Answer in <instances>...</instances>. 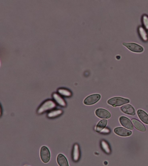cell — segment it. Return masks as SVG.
<instances>
[{
    "label": "cell",
    "instance_id": "6da1fadb",
    "mask_svg": "<svg viewBox=\"0 0 148 166\" xmlns=\"http://www.w3.org/2000/svg\"><path fill=\"white\" fill-rule=\"evenodd\" d=\"M129 102V100L120 97H115L111 98L108 100L107 102L110 105L116 107L126 104Z\"/></svg>",
    "mask_w": 148,
    "mask_h": 166
},
{
    "label": "cell",
    "instance_id": "7a4b0ae2",
    "mask_svg": "<svg viewBox=\"0 0 148 166\" xmlns=\"http://www.w3.org/2000/svg\"><path fill=\"white\" fill-rule=\"evenodd\" d=\"M123 44L128 50L135 53H142L144 50L142 46L134 43H124Z\"/></svg>",
    "mask_w": 148,
    "mask_h": 166
},
{
    "label": "cell",
    "instance_id": "3957f363",
    "mask_svg": "<svg viewBox=\"0 0 148 166\" xmlns=\"http://www.w3.org/2000/svg\"><path fill=\"white\" fill-rule=\"evenodd\" d=\"M40 156L42 160L45 163H47L50 160V150L48 147L43 146L41 148Z\"/></svg>",
    "mask_w": 148,
    "mask_h": 166
},
{
    "label": "cell",
    "instance_id": "277c9868",
    "mask_svg": "<svg viewBox=\"0 0 148 166\" xmlns=\"http://www.w3.org/2000/svg\"><path fill=\"white\" fill-rule=\"evenodd\" d=\"M101 96L99 94H95L87 97L84 100V104L87 105H91L95 104L100 100Z\"/></svg>",
    "mask_w": 148,
    "mask_h": 166
},
{
    "label": "cell",
    "instance_id": "5b68a950",
    "mask_svg": "<svg viewBox=\"0 0 148 166\" xmlns=\"http://www.w3.org/2000/svg\"><path fill=\"white\" fill-rule=\"evenodd\" d=\"M56 106V104L51 100L46 101L40 107L38 110V113H42L44 112L52 109Z\"/></svg>",
    "mask_w": 148,
    "mask_h": 166
},
{
    "label": "cell",
    "instance_id": "8992f818",
    "mask_svg": "<svg viewBox=\"0 0 148 166\" xmlns=\"http://www.w3.org/2000/svg\"><path fill=\"white\" fill-rule=\"evenodd\" d=\"M120 121L121 124L124 127L129 130H133V126L131 121L128 118L124 116H121L120 118Z\"/></svg>",
    "mask_w": 148,
    "mask_h": 166
},
{
    "label": "cell",
    "instance_id": "52a82bcc",
    "mask_svg": "<svg viewBox=\"0 0 148 166\" xmlns=\"http://www.w3.org/2000/svg\"><path fill=\"white\" fill-rule=\"evenodd\" d=\"M96 114L98 117L104 119H107L111 117L110 113L107 110L103 109H98L96 111Z\"/></svg>",
    "mask_w": 148,
    "mask_h": 166
},
{
    "label": "cell",
    "instance_id": "ba28073f",
    "mask_svg": "<svg viewBox=\"0 0 148 166\" xmlns=\"http://www.w3.org/2000/svg\"><path fill=\"white\" fill-rule=\"evenodd\" d=\"M114 133L118 136L126 137L130 136L132 134V132L127 129L122 127H118L116 128L114 130Z\"/></svg>",
    "mask_w": 148,
    "mask_h": 166
},
{
    "label": "cell",
    "instance_id": "9c48e42d",
    "mask_svg": "<svg viewBox=\"0 0 148 166\" xmlns=\"http://www.w3.org/2000/svg\"><path fill=\"white\" fill-rule=\"evenodd\" d=\"M122 111L126 114L134 116L135 114L134 108L129 104H126L121 107Z\"/></svg>",
    "mask_w": 148,
    "mask_h": 166
},
{
    "label": "cell",
    "instance_id": "30bf717a",
    "mask_svg": "<svg viewBox=\"0 0 148 166\" xmlns=\"http://www.w3.org/2000/svg\"><path fill=\"white\" fill-rule=\"evenodd\" d=\"M132 122L133 125H134L135 127L136 128L137 130H139L141 132H145L146 131L145 126L141 122L135 119H132Z\"/></svg>",
    "mask_w": 148,
    "mask_h": 166
},
{
    "label": "cell",
    "instance_id": "8fae6325",
    "mask_svg": "<svg viewBox=\"0 0 148 166\" xmlns=\"http://www.w3.org/2000/svg\"><path fill=\"white\" fill-rule=\"evenodd\" d=\"M138 115L143 122L146 124H148V115L144 111L139 109L137 111Z\"/></svg>",
    "mask_w": 148,
    "mask_h": 166
},
{
    "label": "cell",
    "instance_id": "7c38bea8",
    "mask_svg": "<svg viewBox=\"0 0 148 166\" xmlns=\"http://www.w3.org/2000/svg\"><path fill=\"white\" fill-rule=\"evenodd\" d=\"M57 162L60 166H69L67 159L63 154H59L58 155Z\"/></svg>",
    "mask_w": 148,
    "mask_h": 166
},
{
    "label": "cell",
    "instance_id": "4fadbf2b",
    "mask_svg": "<svg viewBox=\"0 0 148 166\" xmlns=\"http://www.w3.org/2000/svg\"><path fill=\"white\" fill-rule=\"evenodd\" d=\"M107 120L106 119H103L101 120L96 126V131L97 132H100L106 126Z\"/></svg>",
    "mask_w": 148,
    "mask_h": 166
},
{
    "label": "cell",
    "instance_id": "5bb4252c",
    "mask_svg": "<svg viewBox=\"0 0 148 166\" xmlns=\"http://www.w3.org/2000/svg\"><path fill=\"white\" fill-rule=\"evenodd\" d=\"M53 97L60 105H62V106H65V102H64V100H63L62 98L60 97L59 95L56 94H53Z\"/></svg>",
    "mask_w": 148,
    "mask_h": 166
},
{
    "label": "cell",
    "instance_id": "9a60e30c",
    "mask_svg": "<svg viewBox=\"0 0 148 166\" xmlns=\"http://www.w3.org/2000/svg\"><path fill=\"white\" fill-rule=\"evenodd\" d=\"M62 112L61 110H54L48 114V116L49 117H54L57 116L62 113Z\"/></svg>",
    "mask_w": 148,
    "mask_h": 166
},
{
    "label": "cell",
    "instance_id": "2e32d148",
    "mask_svg": "<svg viewBox=\"0 0 148 166\" xmlns=\"http://www.w3.org/2000/svg\"><path fill=\"white\" fill-rule=\"evenodd\" d=\"M139 33L141 36L142 37L143 39L144 40H146L148 39L147 35L146 33V32L145 31L144 29L142 27L139 28Z\"/></svg>",
    "mask_w": 148,
    "mask_h": 166
},
{
    "label": "cell",
    "instance_id": "e0dca14e",
    "mask_svg": "<svg viewBox=\"0 0 148 166\" xmlns=\"http://www.w3.org/2000/svg\"><path fill=\"white\" fill-rule=\"evenodd\" d=\"M74 157L75 159H78V157L79 156V148L77 144H76L74 146Z\"/></svg>",
    "mask_w": 148,
    "mask_h": 166
},
{
    "label": "cell",
    "instance_id": "ac0fdd59",
    "mask_svg": "<svg viewBox=\"0 0 148 166\" xmlns=\"http://www.w3.org/2000/svg\"><path fill=\"white\" fill-rule=\"evenodd\" d=\"M143 22L145 27L146 29H148V17L146 15H144L143 17Z\"/></svg>",
    "mask_w": 148,
    "mask_h": 166
},
{
    "label": "cell",
    "instance_id": "d6986e66",
    "mask_svg": "<svg viewBox=\"0 0 148 166\" xmlns=\"http://www.w3.org/2000/svg\"><path fill=\"white\" fill-rule=\"evenodd\" d=\"M59 92L62 95H64V96H69L70 95V93L69 92L67 91V90H60Z\"/></svg>",
    "mask_w": 148,
    "mask_h": 166
},
{
    "label": "cell",
    "instance_id": "ffe728a7",
    "mask_svg": "<svg viewBox=\"0 0 148 166\" xmlns=\"http://www.w3.org/2000/svg\"></svg>",
    "mask_w": 148,
    "mask_h": 166
}]
</instances>
